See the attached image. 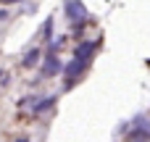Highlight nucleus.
Listing matches in <instances>:
<instances>
[{
  "label": "nucleus",
  "instance_id": "nucleus-1",
  "mask_svg": "<svg viewBox=\"0 0 150 142\" xmlns=\"http://www.w3.org/2000/svg\"><path fill=\"white\" fill-rule=\"evenodd\" d=\"M63 11H66V18L71 24H82L90 18V11L84 8L82 0H63Z\"/></svg>",
  "mask_w": 150,
  "mask_h": 142
},
{
  "label": "nucleus",
  "instance_id": "nucleus-2",
  "mask_svg": "<svg viewBox=\"0 0 150 142\" xmlns=\"http://www.w3.org/2000/svg\"><path fill=\"white\" fill-rule=\"evenodd\" d=\"M63 69H66V63H63L55 53L47 50L45 61L40 63V76H58V74H63Z\"/></svg>",
  "mask_w": 150,
  "mask_h": 142
},
{
  "label": "nucleus",
  "instance_id": "nucleus-3",
  "mask_svg": "<svg viewBox=\"0 0 150 142\" xmlns=\"http://www.w3.org/2000/svg\"><path fill=\"white\" fill-rule=\"evenodd\" d=\"M87 66H90V61H79V58H74V61H69V63H66V69H63L66 90H71V87L76 84V76H79L82 71H87Z\"/></svg>",
  "mask_w": 150,
  "mask_h": 142
},
{
  "label": "nucleus",
  "instance_id": "nucleus-4",
  "mask_svg": "<svg viewBox=\"0 0 150 142\" xmlns=\"http://www.w3.org/2000/svg\"><path fill=\"white\" fill-rule=\"evenodd\" d=\"M100 47V40H87V42H79L76 47H74V58H79V61H92V55H95V50Z\"/></svg>",
  "mask_w": 150,
  "mask_h": 142
},
{
  "label": "nucleus",
  "instance_id": "nucleus-5",
  "mask_svg": "<svg viewBox=\"0 0 150 142\" xmlns=\"http://www.w3.org/2000/svg\"><path fill=\"white\" fill-rule=\"evenodd\" d=\"M40 58H42V53H40V47H29V50L24 53V61H21V63H24V69H34L37 63H42Z\"/></svg>",
  "mask_w": 150,
  "mask_h": 142
},
{
  "label": "nucleus",
  "instance_id": "nucleus-6",
  "mask_svg": "<svg viewBox=\"0 0 150 142\" xmlns=\"http://www.w3.org/2000/svg\"><path fill=\"white\" fill-rule=\"evenodd\" d=\"M55 100H58L55 95H47V97H42V100H37V103L32 105V111H34V113H45V111H50V108L55 105Z\"/></svg>",
  "mask_w": 150,
  "mask_h": 142
},
{
  "label": "nucleus",
  "instance_id": "nucleus-7",
  "mask_svg": "<svg viewBox=\"0 0 150 142\" xmlns=\"http://www.w3.org/2000/svg\"><path fill=\"white\" fill-rule=\"evenodd\" d=\"M40 34H42L45 40H53V16H50V18H45V24H42Z\"/></svg>",
  "mask_w": 150,
  "mask_h": 142
},
{
  "label": "nucleus",
  "instance_id": "nucleus-8",
  "mask_svg": "<svg viewBox=\"0 0 150 142\" xmlns=\"http://www.w3.org/2000/svg\"><path fill=\"white\" fill-rule=\"evenodd\" d=\"M63 42H66V37H63V34H61V37H53V40H50V45H47V50H50V53H58V50L63 47Z\"/></svg>",
  "mask_w": 150,
  "mask_h": 142
},
{
  "label": "nucleus",
  "instance_id": "nucleus-9",
  "mask_svg": "<svg viewBox=\"0 0 150 142\" xmlns=\"http://www.w3.org/2000/svg\"><path fill=\"white\" fill-rule=\"evenodd\" d=\"M129 129H132V124H129V121H121V124H119V134H127Z\"/></svg>",
  "mask_w": 150,
  "mask_h": 142
},
{
  "label": "nucleus",
  "instance_id": "nucleus-10",
  "mask_svg": "<svg viewBox=\"0 0 150 142\" xmlns=\"http://www.w3.org/2000/svg\"><path fill=\"white\" fill-rule=\"evenodd\" d=\"M3 5H11V3H24V0H0Z\"/></svg>",
  "mask_w": 150,
  "mask_h": 142
},
{
  "label": "nucleus",
  "instance_id": "nucleus-11",
  "mask_svg": "<svg viewBox=\"0 0 150 142\" xmlns=\"http://www.w3.org/2000/svg\"><path fill=\"white\" fill-rule=\"evenodd\" d=\"M8 18V11H0V21H5Z\"/></svg>",
  "mask_w": 150,
  "mask_h": 142
},
{
  "label": "nucleus",
  "instance_id": "nucleus-12",
  "mask_svg": "<svg viewBox=\"0 0 150 142\" xmlns=\"http://www.w3.org/2000/svg\"><path fill=\"white\" fill-rule=\"evenodd\" d=\"M16 142H29V140H26V137H21V140H16Z\"/></svg>",
  "mask_w": 150,
  "mask_h": 142
}]
</instances>
